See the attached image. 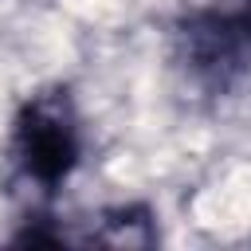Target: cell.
<instances>
[{
	"label": "cell",
	"mask_w": 251,
	"mask_h": 251,
	"mask_svg": "<svg viewBox=\"0 0 251 251\" xmlns=\"http://www.w3.org/2000/svg\"><path fill=\"white\" fill-rule=\"evenodd\" d=\"M12 149H16L20 169L43 192H55L75 173L78 153H82V133H78V114L67 90H39L20 106Z\"/></svg>",
	"instance_id": "1"
},
{
	"label": "cell",
	"mask_w": 251,
	"mask_h": 251,
	"mask_svg": "<svg viewBox=\"0 0 251 251\" xmlns=\"http://www.w3.org/2000/svg\"><path fill=\"white\" fill-rule=\"evenodd\" d=\"M196 43H200V55H208V59H224L235 47L251 43V8H239L231 16L212 20L204 31H196Z\"/></svg>",
	"instance_id": "2"
}]
</instances>
